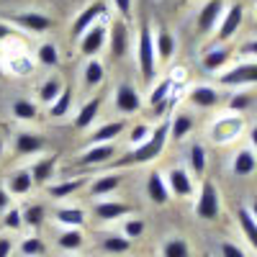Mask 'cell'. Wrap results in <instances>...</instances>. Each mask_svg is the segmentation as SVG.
<instances>
[{"instance_id":"cell-23","label":"cell","mask_w":257,"mask_h":257,"mask_svg":"<svg viewBox=\"0 0 257 257\" xmlns=\"http://www.w3.org/2000/svg\"><path fill=\"white\" fill-rule=\"evenodd\" d=\"M188 162H190L193 175H196V178H203L206 165H208V155H206V147H203L201 142L190 144V149H188Z\"/></svg>"},{"instance_id":"cell-39","label":"cell","mask_w":257,"mask_h":257,"mask_svg":"<svg viewBox=\"0 0 257 257\" xmlns=\"http://www.w3.org/2000/svg\"><path fill=\"white\" fill-rule=\"evenodd\" d=\"M13 116L21 118V121H34L39 116V108L31 100H16L13 103Z\"/></svg>"},{"instance_id":"cell-34","label":"cell","mask_w":257,"mask_h":257,"mask_svg":"<svg viewBox=\"0 0 257 257\" xmlns=\"http://www.w3.org/2000/svg\"><path fill=\"white\" fill-rule=\"evenodd\" d=\"M82 77H85V85H88V88H98V85L103 82V77H105V67L100 64V59H88Z\"/></svg>"},{"instance_id":"cell-16","label":"cell","mask_w":257,"mask_h":257,"mask_svg":"<svg viewBox=\"0 0 257 257\" xmlns=\"http://www.w3.org/2000/svg\"><path fill=\"white\" fill-rule=\"evenodd\" d=\"M254 170H257L254 152H252V149H239V152L234 155V160H231V173L237 178H247V175L254 173Z\"/></svg>"},{"instance_id":"cell-24","label":"cell","mask_w":257,"mask_h":257,"mask_svg":"<svg viewBox=\"0 0 257 257\" xmlns=\"http://www.w3.org/2000/svg\"><path fill=\"white\" fill-rule=\"evenodd\" d=\"M190 132H193V116L190 113H175L173 118H170V139L180 142Z\"/></svg>"},{"instance_id":"cell-45","label":"cell","mask_w":257,"mask_h":257,"mask_svg":"<svg viewBox=\"0 0 257 257\" xmlns=\"http://www.w3.org/2000/svg\"><path fill=\"white\" fill-rule=\"evenodd\" d=\"M249 105H252V95L247 93V90H242V93H234L231 95V100H229V108L231 111H247L249 108Z\"/></svg>"},{"instance_id":"cell-6","label":"cell","mask_w":257,"mask_h":257,"mask_svg":"<svg viewBox=\"0 0 257 257\" xmlns=\"http://www.w3.org/2000/svg\"><path fill=\"white\" fill-rule=\"evenodd\" d=\"M105 39H108V31H105L100 24H95L93 29H88V31L80 36V52H82L85 57H90V59H93V57L103 49Z\"/></svg>"},{"instance_id":"cell-32","label":"cell","mask_w":257,"mask_h":257,"mask_svg":"<svg viewBox=\"0 0 257 257\" xmlns=\"http://www.w3.org/2000/svg\"><path fill=\"white\" fill-rule=\"evenodd\" d=\"M229 57H231V49L229 47H219V49H211L206 57H203V67L208 70V72H216V70H221L224 64L229 62Z\"/></svg>"},{"instance_id":"cell-47","label":"cell","mask_w":257,"mask_h":257,"mask_svg":"<svg viewBox=\"0 0 257 257\" xmlns=\"http://www.w3.org/2000/svg\"><path fill=\"white\" fill-rule=\"evenodd\" d=\"M221 257H247L244 254V249L242 247H237V244H234V242H221Z\"/></svg>"},{"instance_id":"cell-43","label":"cell","mask_w":257,"mask_h":257,"mask_svg":"<svg viewBox=\"0 0 257 257\" xmlns=\"http://www.w3.org/2000/svg\"><path fill=\"white\" fill-rule=\"evenodd\" d=\"M152 132H155V128L149 126V123H137L132 128V134H128V142H132L134 147H139V144H144L149 137H152Z\"/></svg>"},{"instance_id":"cell-15","label":"cell","mask_w":257,"mask_h":257,"mask_svg":"<svg viewBox=\"0 0 257 257\" xmlns=\"http://www.w3.org/2000/svg\"><path fill=\"white\" fill-rule=\"evenodd\" d=\"M108 41H111V57L118 59L126 54V47H128V29L123 21H113V26L108 31Z\"/></svg>"},{"instance_id":"cell-27","label":"cell","mask_w":257,"mask_h":257,"mask_svg":"<svg viewBox=\"0 0 257 257\" xmlns=\"http://www.w3.org/2000/svg\"><path fill=\"white\" fill-rule=\"evenodd\" d=\"M118 185H121V178L116 173H108V175H100L90 183V193L93 196H108V193L118 190Z\"/></svg>"},{"instance_id":"cell-35","label":"cell","mask_w":257,"mask_h":257,"mask_svg":"<svg viewBox=\"0 0 257 257\" xmlns=\"http://www.w3.org/2000/svg\"><path fill=\"white\" fill-rule=\"evenodd\" d=\"M70 105H72V88H70V85H64L62 95L49 105V116H52V118H62V116H67V113H70Z\"/></svg>"},{"instance_id":"cell-41","label":"cell","mask_w":257,"mask_h":257,"mask_svg":"<svg viewBox=\"0 0 257 257\" xmlns=\"http://www.w3.org/2000/svg\"><path fill=\"white\" fill-rule=\"evenodd\" d=\"M44 216H47V208L44 206H29L26 211H24V224H29V226H41V224H44Z\"/></svg>"},{"instance_id":"cell-31","label":"cell","mask_w":257,"mask_h":257,"mask_svg":"<svg viewBox=\"0 0 257 257\" xmlns=\"http://www.w3.org/2000/svg\"><path fill=\"white\" fill-rule=\"evenodd\" d=\"M82 185H85V178L62 180V183H54V185H49V196H52V198H57V201H62V198L72 196V193H77Z\"/></svg>"},{"instance_id":"cell-54","label":"cell","mask_w":257,"mask_h":257,"mask_svg":"<svg viewBox=\"0 0 257 257\" xmlns=\"http://www.w3.org/2000/svg\"><path fill=\"white\" fill-rule=\"evenodd\" d=\"M0 155H3V139H0Z\"/></svg>"},{"instance_id":"cell-48","label":"cell","mask_w":257,"mask_h":257,"mask_svg":"<svg viewBox=\"0 0 257 257\" xmlns=\"http://www.w3.org/2000/svg\"><path fill=\"white\" fill-rule=\"evenodd\" d=\"M11 252H13V239L0 234V257H11Z\"/></svg>"},{"instance_id":"cell-9","label":"cell","mask_w":257,"mask_h":257,"mask_svg":"<svg viewBox=\"0 0 257 257\" xmlns=\"http://www.w3.org/2000/svg\"><path fill=\"white\" fill-rule=\"evenodd\" d=\"M242 18H244V11H242V6H239V3H234V6H231V8L224 13V18H221L216 39H219V41H229L234 34L239 31V26H242Z\"/></svg>"},{"instance_id":"cell-26","label":"cell","mask_w":257,"mask_h":257,"mask_svg":"<svg viewBox=\"0 0 257 257\" xmlns=\"http://www.w3.org/2000/svg\"><path fill=\"white\" fill-rule=\"evenodd\" d=\"M54 219L67 229H80L85 224V211L82 208H57Z\"/></svg>"},{"instance_id":"cell-37","label":"cell","mask_w":257,"mask_h":257,"mask_svg":"<svg viewBox=\"0 0 257 257\" xmlns=\"http://www.w3.org/2000/svg\"><path fill=\"white\" fill-rule=\"evenodd\" d=\"M170 88H173V80H162L157 88L149 93V105L152 108H157V111H165V105H167V95H170Z\"/></svg>"},{"instance_id":"cell-51","label":"cell","mask_w":257,"mask_h":257,"mask_svg":"<svg viewBox=\"0 0 257 257\" xmlns=\"http://www.w3.org/2000/svg\"><path fill=\"white\" fill-rule=\"evenodd\" d=\"M249 213H252V219L257 221V196H252V201H249V208H247Z\"/></svg>"},{"instance_id":"cell-40","label":"cell","mask_w":257,"mask_h":257,"mask_svg":"<svg viewBox=\"0 0 257 257\" xmlns=\"http://www.w3.org/2000/svg\"><path fill=\"white\" fill-rule=\"evenodd\" d=\"M36 57H39V62L44 64V67H57V64H59V52H57L54 44H49V41L39 47V54Z\"/></svg>"},{"instance_id":"cell-13","label":"cell","mask_w":257,"mask_h":257,"mask_svg":"<svg viewBox=\"0 0 257 257\" xmlns=\"http://www.w3.org/2000/svg\"><path fill=\"white\" fill-rule=\"evenodd\" d=\"M221 13H224V0H208L198 13V31L201 34L211 31L213 26H216V21L221 18Z\"/></svg>"},{"instance_id":"cell-21","label":"cell","mask_w":257,"mask_h":257,"mask_svg":"<svg viewBox=\"0 0 257 257\" xmlns=\"http://www.w3.org/2000/svg\"><path fill=\"white\" fill-rule=\"evenodd\" d=\"M100 105H103V98H98V95L90 98V100L77 111V116H75V128H88V126H93V121L98 118Z\"/></svg>"},{"instance_id":"cell-3","label":"cell","mask_w":257,"mask_h":257,"mask_svg":"<svg viewBox=\"0 0 257 257\" xmlns=\"http://www.w3.org/2000/svg\"><path fill=\"white\" fill-rule=\"evenodd\" d=\"M221 213V196H219V188L213 185L211 180H203L201 193H198V201H196V216L203 221H213Z\"/></svg>"},{"instance_id":"cell-42","label":"cell","mask_w":257,"mask_h":257,"mask_svg":"<svg viewBox=\"0 0 257 257\" xmlns=\"http://www.w3.org/2000/svg\"><path fill=\"white\" fill-rule=\"evenodd\" d=\"M21 252H24L26 257H39V254L47 252V244L39 237H26L24 242H21Z\"/></svg>"},{"instance_id":"cell-14","label":"cell","mask_w":257,"mask_h":257,"mask_svg":"<svg viewBox=\"0 0 257 257\" xmlns=\"http://www.w3.org/2000/svg\"><path fill=\"white\" fill-rule=\"evenodd\" d=\"M128 211H132V208H128L126 203H121V201H100V203H95V208H93V213H95L98 221H116V219L126 216Z\"/></svg>"},{"instance_id":"cell-29","label":"cell","mask_w":257,"mask_h":257,"mask_svg":"<svg viewBox=\"0 0 257 257\" xmlns=\"http://www.w3.org/2000/svg\"><path fill=\"white\" fill-rule=\"evenodd\" d=\"M162 257H190V244L185 237H167L162 244Z\"/></svg>"},{"instance_id":"cell-7","label":"cell","mask_w":257,"mask_h":257,"mask_svg":"<svg viewBox=\"0 0 257 257\" xmlns=\"http://www.w3.org/2000/svg\"><path fill=\"white\" fill-rule=\"evenodd\" d=\"M165 180H167V188H170V196H178V198L193 196V180L183 167H173L165 175Z\"/></svg>"},{"instance_id":"cell-52","label":"cell","mask_w":257,"mask_h":257,"mask_svg":"<svg viewBox=\"0 0 257 257\" xmlns=\"http://www.w3.org/2000/svg\"><path fill=\"white\" fill-rule=\"evenodd\" d=\"M249 142H252V147L257 149V123H254V126L249 128Z\"/></svg>"},{"instance_id":"cell-20","label":"cell","mask_w":257,"mask_h":257,"mask_svg":"<svg viewBox=\"0 0 257 257\" xmlns=\"http://www.w3.org/2000/svg\"><path fill=\"white\" fill-rule=\"evenodd\" d=\"M44 149V137L31 134V132H21L16 134V152L18 155H36Z\"/></svg>"},{"instance_id":"cell-53","label":"cell","mask_w":257,"mask_h":257,"mask_svg":"<svg viewBox=\"0 0 257 257\" xmlns=\"http://www.w3.org/2000/svg\"><path fill=\"white\" fill-rule=\"evenodd\" d=\"M244 52H249V54H257V39H254V41H249V44L244 47Z\"/></svg>"},{"instance_id":"cell-25","label":"cell","mask_w":257,"mask_h":257,"mask_svg":"<svg viewBox=\"0 0 257 257\" xmlns=\"http://www.w3.org/2000/svg\"><path fill=\"white\" fill-rule=\"evenodd\" d=\"M237 221H239V229L244 234V239L252 244V249H257V221L252 219V213L247 208H239L237 211Z\"/></svg>"},{"instance_id":"cell-5","label":"cell","mask_w":257,"mask_h":257,"mask_svg":"<svg viewBox=\"0 0 257 257\" xmlns=\"http://www.w3.org/2000/svg\"><path fill=\"white\" fill-rule=\"evenodd\" d=\"M221 85L226 88H244V85H257V62H247V64H237L234 70L224 72L219 77Z\"/></svg>"},{"instance_id":"cell-4","label":"cell","mask_w":257,"mask_h":257,"mask_svg":"<svg viewBox=\"0 0 257 257\" xmlns=\"http://www.w3.org/2000/svg\"><path fill=\"white\" fill-rule=\"evenodd\" d=\"M244 128V118L239 116H226V118H219L216 123L211 126V139L216 144H229L234 142Z\"/></svg>"},{"instance_id":"cell-38","label":"cell","mask_w":257,"mask_h":257,"mask_svg":"<svg viewBox=\"0 0 257 257\" xmlns=\"http://www.w3.org/2000/svg\"><path fill=\"white\" fill-rule=\"evenodd\" d=\"M100 247L105 252H111V254H123V252L132 249V239H126L123 234H113V237H105L100 242Z\"/></svg>"},{"instance_id":"cell-10","label":"cell","mask_w":257,"mask_h":257,"mask_svg":"<svg viewBox=\"0 0 257 257\" xmlns=\"http://www.w3.org/2000/svg\"><path fill=\"white\" fill-rule=\"evenodd\" d=\"M116 157V144L111 142V144H93L88 152H82L80 155V165H85V167H93V165H105V162H111Z\"/></svg>"},{"instance_id":"cell-36","label":"cell","mask_w":257,"mask_h":257,"mask_svg":"<svg viewBox=\"0 0 257 257\" xmlns=\"http://www.w3.org/2000/svg\"><path fill=\"white\" fill-rule=\"evenodd\" d=\"M82 242H85V237H82V231H80V229H67V231H62V234H59V239H57L59 249H64V252H75V249H80Z\"/></svg>"},{"instance_id":"cell-28","label":"cell","mask_w":257,"mask_h":257,"mask_svg":"<svg viewBox=\"0 0 257 257\" xmlns=\"http://www.w3.org/2000/svg\"><path fill=\"white\" fill-rule=\"evenodd\" d=\"M34 188V180H31V170H18V173L11 175L8 180V190L16 193V196H26V193Z\"/></svg>"},{"instance_id":"cell-50","label":"cell","mask_w":257,"mask_h":257,"mask_svg":"<svg viewBox=\"0 0 257 257\" xmlns=\"http://www.w3.org/2000/svg\"><path fill=\"white\" fill-rule=\"evenodd\" d=\"M8 206H11V193L0 188V211H8Z\"/></svg>"},{"instance_id":"cell-18","label":"cell","mask_w":257,"mask_h":257,"mask_svg":"<svg viewBox=\"0 0 257 257\" xmlns=\"http://www.w3.org/2000/svg\"><path fill=\"white\" fill-rule=\"evenodd\" d=\"M123 128H126L123 121H108V123H103L100 128H95L88 142H90V147H93V144H111L116 137H121Z\"/></svg>"},{"instance_id":"cell-46","label":"cell","mask_w":257,"mask_h":257,"mask_svg":"<svg viewBox=\"0 0 257 257\" xmlns=\"http://www.w3.org/2000/svg\"><path fill=\"white\" fill-rule=\"evenodd\" d=\"M3 224L8 226V229H21L24 226V211H18V208H11V211H6V219H3Z\"/></svg>"},{"instance_id":"cell-8","label":"cell","mask_w":257,"mask_h":257,"mask_svg":"<svg viewBox=\"0 0 257 257\" xmlns=\"http://www.w3.org/2000/svg\"><path fill=\"white\" fill-rule=\"evenodd\" d=\"M116 108L121 113H137L142 108V95H139V90L134 88V85L123 82V85L116 88Z\"/></svg>"},{"instance_id":"cell-33","label":"cell","mask_w":257,"mask_h":257,"mask_svg":"<svg viewBox=\"0 0 257 257\" xmlns=\"http://www.w3.org/2000/svg\"><path fill=\"white\" fill-rule=\"evenodd\" d=\"M62 90H64V82H62L59 77H49V80L39 88V100L47 103V105H52V103L62 95Z\"/></svg>"},{"instance_id":"cell-11","label":"cell","mask_w":257,"mask_h":257,"mask_svg":"<svg viewBox=\"0 0 257 257\" xmlns=\"http://www.w3.org/2000/svg\"><path fill=\"white\" fill-rule=\"evenodd\" d=\"M105 13V6L103 3H93V6H88L77 18H75V24H72V36H82L88 29H93L95 26V21H98V16H103Z\"/></svg>"},{"instance_id":"cell-49","label":"cell","mask_w":257,"mask_h":257,"mask_svg":"<svg viewBox=\"0 0 257 257\" xmlns=\"http://www.w3.org/2000/svg\"><path fill=\"white\" fill-rule=\"evenodd\" d=\"M113 3H116V8H118V13H121L123 21L132 16V0H113Z\"/></svg>"},{"instance_id":"cell-2","label":"cell","mask_w":257,"mask_h":257,"mask_svg":"<svg viewBox=\"0 0 257 257\" xmlns=\"http://www.w3.org/2000/svg\"><path fill=\"white\" fill-rule=\"evenodd\" d=\"M137 62H139V72L144 82H152L155 70H157V52H155V36L149 24L142 26L139 31V47H137Z\"/></svg>"},{"instance_id":"cell-22","label":"cell","mask_w":257,"mask_h":257,"mask_svg":"<svg viewBox=\"0 0 257 257\" xmlns=\"http://www.w3.org/2000/svg\"><path fill=\"white\" fill-rule=\"evenodd\" d=\"M13 21L16 24H21L24 29H29V31H47L49 26H52V18L49 16H44V13H18V16H13Z\"/></svg>"},{"instance_id":"cell-30","label":"cell","mask_w":257,"mask_h":257,"mask_svg":"<svg viewBox=\"0 0 257 257\" xmlns=\"http://www.w3.org/2000/svg\"><path fill=\"white\" fill-rule=\"evenodd\" d=\"M155 52H157V59H162V62H167L170 57H173V52H175V39H173V34L170 31H157V36H155Z\"/></svg>"},{"instance_id":"cell-1","label":"cell","mask_w":257,"mask_h":257,"mask_svg":"<svg viewBox=\"0 0 257 257\" xmlns=\"http://www.w3.org/2000/svg\"><path fill=\"white\" fill-rule=\"evenodd\" d=\"M167 139H170V121H162V123L155 126L152 137H149L144 144L134 147L128 155H123V157L118 160V165H121V167H128V165H147V162L157 160V157L162 155Z\"/></svg>"},{"instance_id":"cell-44","label":"cell","mask_w":257,"mask_h":257,"mask_svg":"<svg viewBox=\"0 0 257 257\" xmlns=\"http://www.w3.org/2000/svg\"><path fill=\"white\" fill-rule=\"evenodd\" d=\"M142 234H144V221L139 216L123 221V237L126 239H137V237H142Z\"/></svg>"},{"instance_id":"cell-12","label":"cell","mask_w":257,"mask_h":257,"mask_svg":"<svg viewBox=\"0 0 257 257\" xmlns=\"http://www.w3.org/2000/svg\"><path fill=\"white\" fill-rule=\"evenodd\" d=\"M147 196H149V201L152 203H157V206H165L167 201H170V188H167V180L162 178V173H149V178H147Z\"/></svg>"},{"instance_id":"cell-19","label":"cell","mask_w":257,"mask_h":257,"mask_svg":"<svg viewBox=\"0 0 257 257\" xmlns=\"http://www.w3.org/2000/svg\"><path fill=\"white\" fill-rule=\"evenodd\" d=\"M54 170H57V155L39 160V162L31 167V180H34V185H47V183L54 178Z\"/></svg>"},{"instance_id":"cell-17","label":"cell","mask_w":257,"mask_h":257,"mask_svg":"<svg viewBox=\"0 0 257 257\" xmlns=\"http://www.w3.org/2000/svg\"><path fill=\"white\" fill-rule=\"evenodd\" d=\"M188 100L196 105V108H213V105H219L221 95L213 88H208V85H198V88H193L188 93Z\"/></svg>"}]
</instances>
